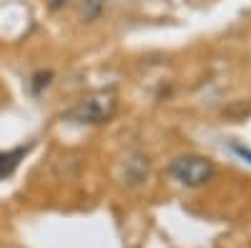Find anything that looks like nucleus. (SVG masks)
Masks as SVG:
<instances>
[{"mask_svg":"<svg viewBox=\"0 0 251 248\" xmlns=\"http://www.w3.org/2000/svg\"><path fill=\"white\" fill-rule=\"evenodd\" d=\"M71 3V0H48V8L53 10V13H58V10H63V8H66Z\"/></svg>","mask_w":251,"mask_h":248,"instance_id":"6","label":"nucleus"},{"mask_svg":"<svg viewBox=\"0 0 251 248\" xmlns=\"http://www.w3.org/2000/svg\"><path fill=\"white\" fill-rule=\"evenodd\" d=\"M28 148H13V151H0V180L15 173V168L20 165V160L25 158Z\"/></svg>","mask_w":251,"mask_h":248,"instance_id":"3","label":"nucleus"},{"mask_svg":"<svg viewBox=\"0 0 251 248\" xmlns=\"http://www.w3.org/2000/svg\"><path fill=\"white\" fill-rule=\"evenodd\" d=\"M234 151H236V153H241L244 158H251V151H246V148H241V146H234Z\"/></svg>","mask_w":251,"mask_h":248,"instance_id":"7","label":"nucleus"},{"mask_svg":"<svg viewBox=\"0 0 251 248\" xmlns=\"http://www.w3.org/2000/svg\"><path fill=\"white\" fill-rule=\"evenodd\" d=\"M50 78H53L50 70H38V73L30 78V90H33L35 95H40V93H43V88L50 86Z\"/></svg>","mask_w":251,"mask_h":248,"instance_id":"5","label":"nucleus"},{"mask_svg":"<svg viewBox=\"0 0 251 248\" xmlns=\"http://www.w3.org/2000/svg\"><path fill=\"white\" fill-rule=\"evenodd\" d=\"M116 113V93L113 90H98L88 98L78 100L66 113L68 120L80 123V126H100Z\"/></svg>","mask_w":251,"mask_h":248,"instance_id":"1","label":"nucleus"},{"mask_svg":"<svg viewBox=\"0 0 251 248\" xmlns=\"http://www.w3.org/2000/svg\"><path fill=\"white\" fill-rule=\"evenodd\" d=\"M106 5H108V0H80L78 15L83 23H96L103 15V10H106Z\"/></svg>","mask_w":251,"mask_h":248,"instance_id":"4","label":"nucleus"},{"mask_svg":"<svg viewBox=\"0 0 251 248\" xmlns=\"http://www.w3.org/2000/svg\"><path fill=\"white\" fill-rule=\"evenodd\" d=\"M216 165L214 160H208L203 156H178L169 163V176L186 185V188H199V185H206L214 178Z\"/></svg>","mask_w":251,"mask_h":248,"instance_id":"2","label":"nucleus"}]
</instances>
